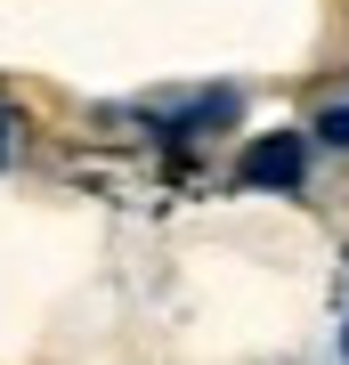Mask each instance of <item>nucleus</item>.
<instances>
[{"mask_svg":"<svg viewBox=\"0 0 349 365\" xmlns=\"http://www.w3.org/2000/svg\"><path fill=\"white\" fill-rule=\"evenodd\" d=\"M300 170H309V138H293V130H276V138H252L244 146V187H300Z\"/></svg>","mask_w":349,"mask_h":365,"instance_id":"f257e3e1","label":"nucleus"},{"mask_svg":"<svg viewBox=\"0 0 349 365\" xmlns=\"http://www.w3.org/2000/svg\"><path fill=\"white\" fill-rule=\"evenodd\" d=\"M317 138H325V146H349V106H333V114L317 122Z\"/></svg>","mask_w":349,"mask_h":365,"instance_id":"f03ea898","label":"nucleus"},{"mask_svg":"<svg viewBox=\"0 0 349 365\" xmlns=\"http://www.w3.org/2000/svg\"><path fill=\"white\" fill-rule=\"evenodd\" d=\"M0 155H9V122H0Z\"/></svg>","mask_w":349,"mask_h":365,"instance_id":"7ed1b4c3","label":"nucleus"}]
</instances>
